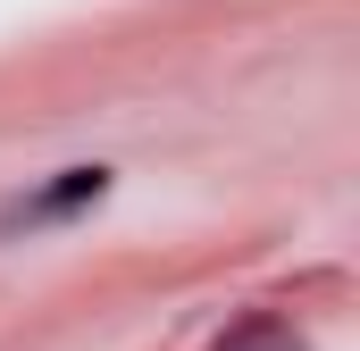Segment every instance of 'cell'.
Returning a JSON list of instances; mask_svg holds the SVG:
<instances>
[{
  "instance_id": "1",
  "label": "cell",
  "mask_w": 360,
  "mask_h": 351,
  "mask_svg": "<svg viewBox=\"0 0 360 351\" xmlns=\"http://www.w3.org/2000/svg\"><path fill=\"white\" fill-rule=\"evenodd\" d=\"M101 192H109V168H68L59 184H42V192L25 201V218H68V209H84Z\"/></svg>"
}]
</instances>
